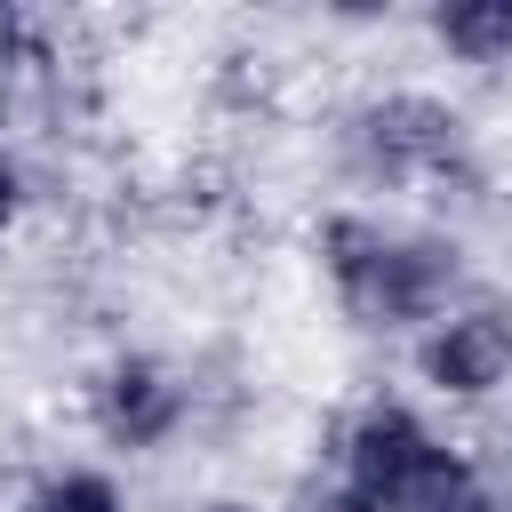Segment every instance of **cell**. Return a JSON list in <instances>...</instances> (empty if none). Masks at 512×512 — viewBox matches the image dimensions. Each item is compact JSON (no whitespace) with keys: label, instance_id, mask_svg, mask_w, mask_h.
Instances as JSON below:
<instances>
[{"label":"cell","instance_id":"cell-1","mask_svg":"<svg viewBox=\"0 0 512 512\" xmlns=\"http://www.w3.org/2000/svg\"><path fill=\"white\" fill-rule=\"evenodd\" d=\"M320 256H328L336 288L352 296V312L384 320V328L392 320H424L448 296V280H456V248H440V240H392L368 216H336L320 232Z\"/></svg>","mask_w":512,"mask_h":512},{"label":"cell","instance_id":"cell-2","mask_svg":"<svg viewBox=\"0 0 512 512\" xmlns=\"http://www.w3.org/2000/svg\"><path fill=\"white\" fill-rule=\"evenodd\" d=\"M344 464H352V496L360 512H456L472 496V472L464 456H448L408 408H368L344 440Z\"/></svg>","mask_w":512,"mask_h":512},{"label":"cell","instance_id":"cell-3","mask_svg":"<svg viewBox=\"0 0 512 512\" xmlns=\"http://www.w3.org/2000/svg\"><path fill=\"white\" fill-rule=\"evenodd\" d=\"M352 144L368 160V176H432L464 152V120L432 96H376L360 120H352Z\"/></svg>","mask_w":512,"mask_h":512},{"label":"cell","instance_id":"cell-4","mask_svg":"<svg viewBox=\"0 0 512 512\" xmlns=\"http://www.w3.org/2000/svg\"><path fill=\"white\" fill-rule=\"evenodd\" d=\"M416 368H424V384H432V392H456V400H480V392H496V384L512 376V312L480 304V312H456V320H440V328L424 336Z\"/></svg>","mask_w":512,"mask_h":512},{"label":"cell","instance_id":"cell-5","mask_svg":"<svg viewBox=\"0 0 512 512\" xmlns=\"http://www.w3.org/2000/svg\"><path fill=\"white\" fill-rule=\"evenodd\" d=\"M176 408H184V392L168 384L160 360H120V368L96 384V424H104L120 448H152V440L176 424Z\"/></svg>","mask_w":512,"mask_h":512},{"label":"cell","instance_id":"cell-6","mask_svg":"<svg viewBox=\"0 0 512 512\" xmlns=\"http://www.w3.org/2000/svg\"><path fill=\"white\" fill-rule=\"evenodd\" d=\"M432 32L464 64H496V56H512V0H456V8L432 16Z\"/></svg>","mask_w":512,"mask_h":512},{"label":"cell","instance_id":"cell-7","mask_svg":"<svg viewBox=\"0 0 512 512\" xmlns=\"http://www.w3.org/2000/svg\"><path fill=\"white\" fill-rule=\"evenodd\" d=\"M32 512H120V488L104 472H56V480H40Z\"/></svg>","mask_w":512,"mask_h":512},{"label":"cell","instance_id":"cell-8","mask_svg":"<svg viewBox=\"0 0 512 512\" xmlns=\"http://www.w3.org/2000/svg\"><path fill=\"white\" fill-rule=\"evenodd\" d=\"M8 216H16V168L0 160V224H8Z\"/></svg>","mask_w":512,"mask_h":512},{"label":"cell","instance_id":"cell-9","mask_svg":"<svg viewBox=\"0 0 512 512\" xmlns=\"http://www.w3.org/2000/svg\"><path fill=\"white\" fill-rule=\"evenodd\" d=\"M456 512H496V504H480V496H464V504H456Z\"/></svg>","mask_w":512,"mask_h":512},{"label":"cell","instance_id":"cell-10","mask_svg":"<svg viewBox=\"0 0 512 512\" xmlns=\"http://www.w3.org/2000/svg\"><path fill=\"white\" fill-rule=\"evenodd\" d=\"M352 512H360V504H352Z\"/></svg>","mask_w":512,"mask_h":512}]
</instances>
